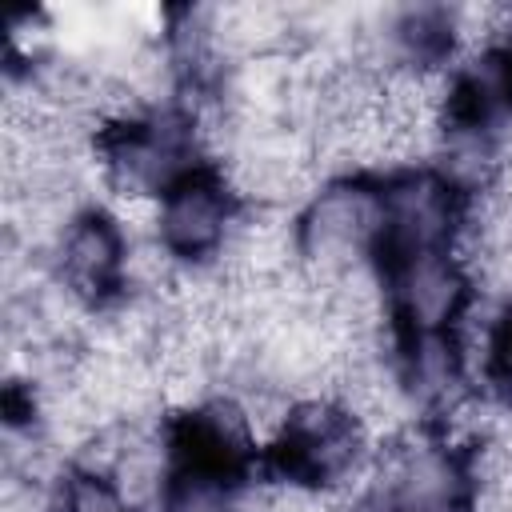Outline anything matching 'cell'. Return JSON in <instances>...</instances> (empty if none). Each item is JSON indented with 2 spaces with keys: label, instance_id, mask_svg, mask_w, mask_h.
<instances>
[{
  "label": "cell",
  "instance_id": "cell-1",
  "mask_svg": "<svg viewBox=\"0 0 512 512\" xmlns=\"http://www.w3.org/2000/svg\"><path fill=\"white\" fill-rule=\"evenodd\" d=\"M296 256L308 288H328L356 272L380 268V180L328 172L292 212Z\"/></svg>",
  "mask_w": 512,
  "mask_h": 512
},
{
  "label": "cell",
  "instance_id": "cell-2",
  "mask_svg": "<svg viewBox=\"0 0 512 512\" xmlns=\"http://www.w3.org/2000/svg\"><path fill=\"white\" fill-rule=\"evenodd\" d=\"M96 160L116 196L156 204L204 168V120L180 104H148L96 128Z\"/></svg>",
  "mask_w": 512,
  "mask_h": 512
},
{
  "label": "cell",
  "instance_id": "cell-3",
  "mask_svg": "<svg viewBox=\"0 0 512 512\" xmlns=\"http://www.w3.org/2000/svg\"><path fill=\"white\" fill-rule=\"evenodd\" d=\"M364 496L372 512H476V456L448 432L412 424L372 448Z\"/></svg>",
  "mask_w": 512,
  "mask_h": 512
},
{
  "label": "cell",
  "instance_id": "cell-4",
  "mask_svg": "<svg viewBox=\"0 0 512 512\" xmlns=\"http://www.w3.org/2000/svg\"><path fill=\"white\" fill-rule=\"evenodd\" d=\"M372 448L376 444L364 420L340 396L316 392L292 404L280 432L264 448V464L284 484L312 492H340L344 484L364 476Z\"/></svg>",
  "mask_w": 512,
  "mask_h": 512
},
{
  "label": "cell",
  "instance_id": "cell-5",
  "mask_svg": "<svg viewBox=\"0 0 512 512\" xmlns=\"http://www.w3.org/2000/svg\"><path fill=\"white\" fill-rule=\"evenodd\" d=\"M52 284L88 312H108L128 296L132 236L112 208L80 204L48 244Z\"/></svg>",
  "mask_w": 512,
  "mask_h": 512
},
{
  "label": "cell",
  "instance_id": "cell-6",
  "mask_svg": "<svg viewBox=\"0 0 512 512\" xmlns=\"http://www.w3.org/2000/svg\"><path fill=\"white\" fill-rule=\"evenodd\" d=\"M468 200L472 196L456 188L436 164H416L380 176V212H384L380 264L396 256L456 248L464 232Z\"/></svg>",
  "mask_w": 512,
  "mask_h": 512
},
{
  "label": "cell",
  "instance_id": "cell-7",
  "mask_svg": "<svg viewBox=\"0 0 512 512\" xmlns=\"http://www.w3.org/2000/svg\"><path fill=\"white\" fill-rule=\"evenodd\" d=\"M384 304L392 336H436L456 332L476 304V276L456 248L416 252L380 264Z\"/></svg>",
  "mask_w": 512,
  "mask_h": 512
},
{
  "label": "cell",
  "instance_id": "cell-8",
  "mask_svg": "<svg viewBox=\"0 0 512 512\" xmlns=\"http://www.w3.org/2000/svg\"><path fill=\"white\" fill-rule=\"evenodd\" d=\"M240 212L244 204L228 176L204 164L152 204V240L180 268H212L224 256Z\"/></svg>",
  "mask_w": 512,
  "mask_h": 512
},
{
  "label": "cell",
  "instance_id": "cell-9",
  "mask_svg": "<svg viewBox=\"0 0 512 512\" xmlns=\"http://www.w3.org/2000/svg\"><path fill=\"white\" fill-rule=\"evenodd\" d=\"M244 488H248V476L172 460L168 480H164L152 512H236Z\"/></svg>",
  "mask_w": 512,
  "mask_h": 512
}]
</instances>
